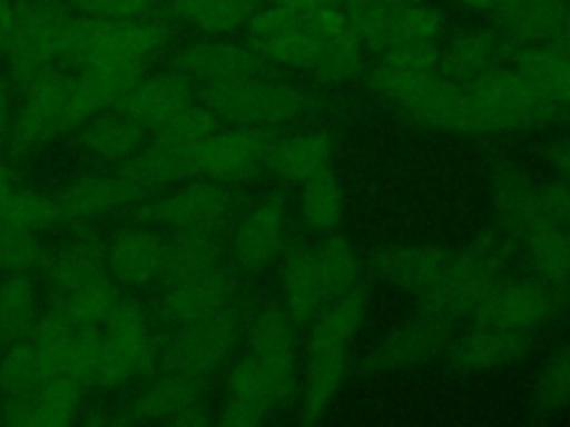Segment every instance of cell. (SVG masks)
<instances>
[{"mask_svg":"<svg viewBox=\"0 0 570 427\" xmlns=\"http://www.w3.org/2000/svg\"><path fill=\"white\" fill-rule=\"evenodd\" d=\"M568 49H570V0H568V9H566V22H563V31L559 38Z\"/></svg>","mask_w":570,"mask_h":427,"instance_id":"56","label":"cell"},{"mask_svg":"<svg viewBox=\"0 0 570 427\" xmlns=\"http://www.w3.org/2000/svg\"><path fill=\"white\" fill-rule=\"evenodd\" d=\"M568 0H523L499 20L503 36L519 44L559 40L566 22Z\"/></svg>","mask_w":570,"mask_h":427,"instance_id":"33","label":"cell"},{"mask_svg":"<svg viewBox=\"0 0 570 427\" xmlns=\"http://www.w3.org/2000/svg\"><path fill=\"white\" fill-rule=\"evenodd\" d=\"M82 122L73 98V76L47 69L27 85L13 131L20 142L38 145Z\"/></svg>","mask_w":570,"mask_h":427,"instance_id":"8","label":"cell"},{"mask_svg":"<svg viewBox=\"0 0 570 427\" xmlns=\"http://www.w3.org/2000/svg\"><path fill=\"white\" fill-rule=\"evenodd\" d=\"M236 282L227 269L212 267L169 287L163 311L169 320L187 325L194 320L209 318L229 307Z\"/></svg>","mask_w":570,"mask_h":427,"instance_id":"19","label":"cell"},{"mask_svg":"<svg viewBox=\"0 0 570 427\" xmlns=\"http://www.w3.org/2000/svg\"><path fill=\"white\" fill-rule=\"evenodd\" d=\"M465 85L485 111L492 133L537 127L561 113L517 69L494 64Z\"/></svg>","mask_w":570,"mask_h":427,"instance_id":"6","label":"cell"},{"mask_svg":"<svg viewBox=\"0 0 570 427\" xmlns=\"http://www.w3.org/2000/svg\"><path fill=\"white\" fill-rule=\"evenodd\" d=\"M274 383L263 365L249 354L234 365L227 378V396L220 407L218 423L227 427H249L267 418V414L281 405Z\"/></svg>","mask_w":570,"mask_h":427,"instance_id":"17","label":"cell"},{"mask_svg":"<svg viewBox=\"0 0 570 427\" xmlns=\"http://www.w3.org/2000/svg\"><path fill=\"white\" fill-rule=\"evenodd\" d=\"M541 202L548 220L570 227V182H554L541 189Z\"/></svg>","mask_w":570,"mask_h":427,"instance_id":"51","label":"cell"},{"mask_svg":"<svg viewBox=\"0 0 570 427\" xmlns=\"http://www.w3.org/2000/svg\"><path fill=\"white\" fill-rule=\"evenodd\" d=\"M169 40V27L154 18L105 20L80 16L67 62L89 67L102 62H140Z\"/></svg>","mask_w":570,"mask_h":427,"instance_id":"4","label":"cell"},{"mask_svg":"<svg viewBox=\"0 0 570 427\" xmlns=\"http://www.w3.org/2000/svg\"><path fill=\"white\" fill-rule=\"evenodd\" d=\"M80 16L105 20L147 18L156 0H67Z\"/></svg>","mask_w":570,"mask_h":427,"instance_id":"50","label":"cell"},{"mask_svg":"<svg viewBox=\"0 0 570 427\" xmlns=\"http://www.w3.org/2000/svg\"><path fill=\"white\" fill-rule=\"evenodd\" d=\"M343 11L361 44L379 53L436 44L443 33V16L423 2L396 0H341Z\"/></svg>","mask_w":570,"mask_h":427,"instance_id":"3","label":"cell"},{"mask_svg":"<svg viewBox=\"0 0 570 427\" xmlns=\"http://www.w3.org/2000/svg\"><path fill=\"white\" fill-rule=\"evenodd\" d=\"M247 33L261 58L325 80H345L361 69V47L330 42L303 16L281 4L258 7L247 22Z\"/></svg>","mask_w":570,"mask_h":427,"instance_id":"1","label":"cell"},{"mask_svg":"<svg viewBox=\"0 0 570 427\" xmlns=\"http://www.w3.org/2000/svg\"><path fill=\"white\" fill-rule=\"evenodd\" d=\"M287 214L278 198H263L236 225L232 249L238 262L258 269L269 265L283 249Z\"/></svg>","mask_w":570,"mask_h":427,"instance_id":"20","label":"cell"},{"mask_svg":"<svg viewBox=\"0 0 570 427\" xmlns=\"http://www.w3.org/2000/svg\"><path fill=\"white\" fill-rule=\"evenodd\" d=\"M194 102V89L183 73L138 78L114 105V111L131 118L145 129H158L180 109Z\"/></svg>","mask_w":570,"mask_h":427,"instance_id":"15","label":"cell"},{"mask_svg":"<svg viewBox=\"0 0 570 427\" xmlns=\"http://www.w3.org/2000/svg\"><path fill=\"white\" fill-rule=\"evenodd\" d=\"M47 378V369L29 338L9 345L0 360V387L7 396L31 394Z\"/></svg>","mask_w":570,"mask_h":427,"instance_id":"45","label":"cell"},{"mask_svg":"<svg viewBox=\"0 0 570 427\" xmlns=\"http://www.w3.org/2000/svg\"><path fill=\"white\" fill-rule=\"evenodd\" d=\"M523 0H459V4L474 13H494L497 20L514 11Z\"/></svg>","mask_w":570,"mask_h":427,"instance_id":"52","label":"cell"},{"mask_svg":"<svg viewBox=\"0 0 570 427\" xmlns=\"http://www.w3.org/2000/svg\"><path fill=\"white\" fill-rule=\"evenodd\" d=\"M367 316V294L358 287L334 296L309 334V354H347Z\"/></svg>","mask_w":570,"mask_h":427,"instance_id":"24","label":"cell"},{"mask_svg":"<svg viewBox=\"0 0 570 427\" xmlns=\"http://www.w3.org/2000/svg\"><path fill=\"white\" fill-rule=\"evenodd\" d=\"M11 185H13V182H11V173H9L7 165L0 160V191L7 189V187H11Z\"/></svg>","mask_w":570,"mask_h":427,"instance_id":"57","label":"cell"},{"mask_svg":"<svg viewBox=\"0 0 570 427\" xmlns=\"http://www.w3.org/2000/svg\"><path fill=\"white\" fill-rule=\"evenodd\" d=\"M49 276L60 291H69L85 282L105 278L102 258L91 245H73L51 262Z\"/></svg>","mask_w":570,"mask_h":427,"instance_id":"46","label":"cell"},{"mask_svg":"<svg viewBox=\"0 0 570 427\" xmlns=\"http://www.w3.org/2000/svg\"><path fill=\"white\" fill-rule=\"evenodd\" d=\"M570 405V342L559 347L534 383V407L539 411H554Z\"/></svg>","mask_w":570,"mask_h":427,"instance_id":"47","label":"cell"},{"mask_svg":"<svg viewBox=\"0 0 570 427\" xmlns=\"http://www.w3.org/2000/svg\"><path fill=\"white\" fill-rule=\"evenodd\" d=\"M325 287L321 282L314 251L296 249L283 262V298L285 311L294 322H307L321 309Z\"/></svg>","mask_w":570,"mask_h":427,"instance_id":"29","label":"cell"},{"mask_svg":"<svg viewBox=\"0 0 570 427\" xmlns=\"http://www.w3.org/2000/svg\"><path fill=\"white\" fill-rule=\"evenodd\" d=\"M552 162L554 167L559 169V173L570 182V136L559 140L554 147H552Z\"/></svg>","mask_w":570,"mask_h":427,"instance_id":"54","label":"cell"},{"mask_svg":"<svg viewBox=\"0 0 570 427\" xmlns=\"http://www.w3.org/2000/svg\"><path fill=\"white\" fill-rule=\"evenodd\" d=\"M269 169L287 182H307L332 165V140L325 133H296L274 140L267 162Z\"/></svg>","mask_w":570,"mask_h":427,"instance_id":"27","label":"cell"},{"mask_svg":"<svg viewBox=\"0 0 570 427\" xmlns=\"http://www.w3.org/2000/svg\"><path fill=\"white\" fill-rule=\"evenodd\" d=\"M238 320L229 309L209 318L183 325L174 345V363L187 376L214 371L232 351L236 342Z\"/></svg>","mask_w":570,"mask_h":427,"instance_id":"14","label":"cell"},{"mask_svg":"<svg viewBox=\"0 0 570 427\" xmlns=\"http://www.w3.org/2000/svg\"><path fill=\"white\" fill-rule=\"evenodd\" d=\"M145 127L131 118L114 111L89 118L82 129V147L102 160H131L145 145Z\"/></svg>","mask_w":570,"mask_h":427,"instance_id":"31","label":"cell"},{"mask_svg":"<svg viewBox=\"0 0 570 427\" xmlns=\"http://www.w3.org/2000/svg\"><path fill=\"white\" fill-rule=\"evenodd\" d=\"M561 285L552 282H492L472 305L470 316L483 327L532 334L554 318L561 305Z\"/></svg>","mask_w":570,"mask_h":427,"instance_id":"7","label":"cell"},{"mask_svg":"<svg viewBox=\"0 0 570 427\" xmlns=\"http://www.w3.org/2000/svg\"><path fill=\"white\" fill-rule=\"evenodd\" d=\"M203 102L218 116L238 127H272L292 120L303 109L301 93L283 82L258 76L203 85Z\"/></svg>","mask_w":570,"mask_h":427,"instance_id":"5","label":"cell"},{"mask_svg":"<svg viewBox=\"0 0 570 427\" xmlns=\"http://www.w3.org/2000/svg\"><path fill=\"white\" fill-rule=\"evenodd\" d=\"M229 193L214 180H196L156 200L147 209V218L178 231L209 229L227 216Z\"/></svg>","mask_w":570,"mask_h":427,"instance_id":"16","label":"cell"},{"mask_svg":"<svg viewBox=\"0 0 570 427\" xmlns=\"http://www.w3.org/2000/svg\"><path fill=\"white\" fill-rule=\"evenodd\" d=\"M505 36L490 29H474L461 33L439 56V69L454 80H470L476 73L494 67L503 51Z\"/></svg>","mask_w":570,"mask_h":427,"instance_id":"32","label":"cell"},{"mask_svg":"<svg viewBox=\"0 0 570 427\" xmlns=\"http://www.w3.org/2000/svg\"><path fill=\"white\" fill-rule=\"evenodd\" d=\"M252 356L263 365L283 400L296 383V336L294 320L278 307L263 309L249 329Z\"/></svg>","mask_w":570,"mask_h":427,"instance_id":"11","label":"cell"},{"mask_svg":"<svg viewBox=\"0 0 570 427\" xmlns=\"http://www.w3.org/2000/svg\"><path fill=\"white\" fill-rule=\"evenodd\" d=\"M258 2V0H256ZM272 4H283V7H289V9H296V7H301L303 2H307V0H269Z\"/></svg>","mask_w":570,"mask_h":427,"instance_id":"58","label":"cell"},{"mask_svg":"<svg viewBox=\"0 0 570 427\" xmlns=\"http://www.w3.org/2000/svg\"><path fill=\"white\" fill-rule=\"evenodd\" d=\"M140 62H102L80 67V73L73 76V98L82 120L94 118L105 107H114L120 96L142 78Z\"/></svg>","mask_w":570,"mask_h":427,"instance_id":"25","label":"cell"},{"mask_svg":"<svg viewBox=\"0 0 570 427\" xmlns=\"http://www.w3.org/2000/svg\"><path fill=\"white\" fill-rule=\"evenodd\" d=\"M7 118H9V102H7V91H4V85L0 78V131L4 129Z\"/></svg>","mask_w":570,"mask_h":427,"instance_id":"55","label":"cell"},{"mask_svg":"<svg viewBox=\"0 0 570 427\" xmlns=\"http://www.w3.org/2000/svg\"><path fill=\"white\" fill-rule=\"evenodd\" d=\"M256 9V0H189L174 9L171 16L196 27L198 31L223 36L247 27Z\"/></svg>","mask_w":570,"mask_h":427,"instance_id":"38","label":"cell"},{"mask_svg":"<svg viewBox=\"0 0 570 427\" xmlns=\"http://www.w3.org/2000/svg\"><path fill=\"white\" fill-rule=\"evenodd\" d=\"M343 214V189L338 178L327 169L307 182L301 193V216L314 231L330 234Z\"/></svg>","mask_w":570,"mask_h":427,"instance_id":"42","label":"cell"},{"mask_svg":"<svg viewBox=\"0 0 570 427\" xmlns=\"http://www.w3.org/2000/svg\"><path fill=\"white\" fill-rule=\"evenodd\" d=\"M514 69L559 111L570 109V49L561 40L523 44Z\"/></svg>","mask_w":570,"mask_h":427,"instance_id":"22","label":"cell"},{"mask_svg":"<svg viewBox=\"0 0 570 427\" xmlns=\"http://www.w3.org/2000/svg\"><path fill=\"white\" fill-rule=\"evenodd\" d=\"M347 371V354H309L301 387V418L314 423L338 391Z\"/></svg>","mask_w":570,"mask_h":427,"instance_id":"35","label":"cell"},{"mask_svg":"<svg viewBox=\"0 0 570 427\" xmlns=\"http://www.w3.org/2000/svg\"><path fill=\"white\" fill-rule=\"evenodd\" d=\"M218 129V116L203 105H187L156 129V138L178 145H203Z\"/></svg>","mask_w":570,"mask_h":427,"instance_id":"48","label":"cell"},{"mask_svg":"<svg viewBox=\"0 0 570 427\" xmlns=\"http://www.w3.org/2000/svg\"><path fill=\"white\" fill-rule=\"evenodd\" d=\"M314 260H316L321 282L325 287V294L338 296L356 287L358 274H361V260L347 240L338 236L325 238L318 245V249H314Z\"/></svg>","mask_w":570,"mask_h":427,"instance_id":"44","label":"cell"},{"mask_svg":"<svg viewBox=\"0 0 570 427\" xmlns=\"http://www.w3.org/2000/svg\"><path fill=\"white\" fill-rule=\"evenodd\" d=\"M16 0H0V51L9 42L16 27Z\"/></svg>","mask_w":570,"mask_h":427,"instance_id":"53","label":"cell"},{"mask_svg":"<svg viewBox=\"0 0 570 427\" xmlns=\"http://www.w3.org/2000/svg\"><path fill=\"white\" fill-rule=\"evenodd\" d=\"M174 62L183 76L203 85L252 78L261 69V56L254 47L229 40L191 42L176 53Z\"/></svg>","mask_w":570,"mask_h":427,"instance_id":"12","label":"cell"},{"mask_svg":"<svg viewBox=\"0 0 570 427\" xmlns=\"http://www.w3.org/2000/svg\"><path fill=\"white\" fill-rule=\"evenodd\" d=\"M36 325V291L27 276L16 271L0 285V342L11 345L29 336Z\"/></svg>","mask_w":570,"mask_h":427,"instance_id":"40","label":"cell"},{"mask_svg":"<svg viewBox=\"0 0 570 427\" xmlns=\"http://www.w3.org/2000/svg\"><path fill=\"white\" fill-rule=\"evenodd\" d=\"M76 20L60 2L24 0L16 7V27L0 51L9 71L29 85L40 73L51 69L53 62H67L71 51Z\"/></svg>","mask_w":570,"mask_h":427,"instance_id":"2","label":"cell"},{"mask_svg":"<svg viewBox=\"0 0 570 427\" xmlns=\"http://www.w3.org/2000/svg\"><path fill=\"white\" fill-rule=\"evenodd\" d=\"M450 340V322L421 311L419 318L381 338L363 358V371L381 374L425 363L441 354Z\"/></svg>","mask_w":570,"mask_h":427,"instance_id":"10","label":"cell"},{"mask_svg":"<svg viewBox=\"0 0 570 427\" xmlns=\"http://www.w3.org/2000/svg\"><path fill=\"white\" fill-rule=\"evenodd\" d=\"M100 327L136 360L140 371H145L151 365L154 340L147 316L136 300L118 296Z\"/></svg>","mask_w":570,"mask_h":427,"instance_id":"37","label":"cell"},{"mask_svg":"<svg viewBox=\"0 0 570 427\" xmlns=\"http://www.w3.org/2000/svg\"><path fill=\"white\" fill-rule=\"evenodd\" d=\"M198 151L200 145H178L154 136V140L131 158L125 173L140 185L194 178L200 176Z\"/></svg>","mask_w":570,"mask_h":427,"instance_id":"28","label":"cell"},{"mask_svg":"<svg viewBox=\"0 0 570 427\" xmlns=\"http://www.w3.org/2000/svg\"><path fill=\"white\" fill-rule=\"evenodd\" d=\"M494 205L501 218L503 229L525 234L546 218L541 191H537L528 178L512 167H505L497 173L494 180Z\"/></svg>","mask_w":570,"mask_h":427,"instance_id":"30","label":"cell"},{"mask_svg":"<svg viewBox=\"0 0 570 427\" xmlns=\"http://www.w3.org/2000/svg\"><path fill=\"white\" fill-rule=\"evenodd\" d=\"M165 7H167V11L171 13L174 9H178V7H183L185 2H189V0H160Z\"/></svg>","mask_w":570,"mask_h":427,"instance_id":"59","label":"cell"},{"mask_svg":"<svg viewBox=\"0 0 570 427\" xmlns=\"http://www.w3.org/2000/svg\"><path fill=\"white\" fill-rule=\"evenodd\" d=\"M528 251L537 274L552 285L570 282V227L541 220L525 234Z\"/></svg>","mask_w":570,"mask_h":427,"instance_id":"34","label":"cell"},{"mask_svg":"<svg viewBox=\"0 0 570 427\" xmlns=\"http://www.w3.org/2000/svg\"><path fill=\"white\" fill-rule=\"evenodd\" d=\"M142 185L122 171V176H87L65 187L56 200L62 218L82 220L111 211L136 200Z\"/></svg>","mask_w":570,"mask_h":427,"instance_id":"23","label":"cell"},{"mask_svg":"<svg viewBox=\"0 0 570 427\" xmlns=\"http://www.w3.org/2000/svg\"><path fill=\"white\" fill-rule=\"evenodd\" d=\"M51 2H60V0H51Z\"/></svg>","mask_w":570,"mask_h":427,"instance_id":"61","label":"cell"},{"mask_svg":"<svg viewBox=\"0 0 570 427\" xmlns=\"http://www.w3.org/2000/svg\"><path fill=\"white\" fill-rule=\"evenodd\" d=\"M118 294L105 278L85 282L69 291H62L58 305L53 307L62 318H67L76 329L100 327L111 311Z\"/></svg>","mask_w":570,"mask_h":427,"instance_id":"41","label":"cell"},{"mask_svg":"<svg viewBox=\"0 0 570 427\" xmlns=\"http://www.w3.org/2000/svg\"><path fill=\"white\" fill-rule=\"evenodd\" d=\"M218 245L209 229L180 231L169 245H165V262L160 278L169 285L196 276L216 267Z\"/></svg>","mask_w":570,"mask_h":427,"instance_id":"36","label":"cell"},{"mask_svg":"<svg viewBox=\"0 0 570 427\" xmlns=\"http://www.w3.org/2000/svg\"><path fill=\"white\" fill-rule=\"evenodd\" d=\"M80 387L71 376H47L31 394L9 396L0 418L20 427H62L78 411Z\"/></svg>","mask_w":570,"mask_h":427,"instance_id":"13","label":"cell"},{"mask_svg":"<svg viewBox=\"0 0 570 427\" xmlns=\"http://www.w3.org/2000/svg\"><path fill=\"white\" fill-rule=\"evenodd\" d=\"M38 256L40 247L31 231L0 225V271H24Z\"/></svg>","mask_w":570,"mask_h":427,"instance_id":"49","label":"cell"},{"mask_svg":"<svg viewBox=\"0 0 570 427\" xmlns=\"http://www.w3.org/2000/svg\"><path fill=\"white\" fill-rule=\"evenodd\" d=\"M452 260V251L436 247H385L374 254L372 267L381 278L428 296L443 285Z\"/></svg>","mask_w":570,"mask_h":427,"instance_id":"18","label":"cell"},{"mask_svg":"<svg viewBox=\"0 0 570 427\" xmlns=\"http://www.w3.org/2000/svg\"><path fill=\"white\" fill-rule=\"evenodd\" d=\"M274 136L265 127L216 129L198 151L200 176L212 180H243L267 162Z\"/></svg>","mask_w":570,"mask_h":427,"instance_id":"9","label":"cell"},{"mask_svg":"<svg viewBox=\"0 0 570 427\" xmlns=\"http://www.w3.org/2000/svg\"><path fill=\"white\" fill-rule=\"evenodd\" d=\"M530 349V334L479 325L459 338L450 351V367L461 374H485L521 360Z\"/></svg>","mask_w":570,"mask_h":427,"instance_id":"21","label":"cell"},{"mask_svg":"<svg viewBox=\"0 0 570 427\" xmlns=\"http://www.w3.org/2000/svg\"><path fill=\"white\" fill-rule=\"evenodd\" d=\"M58 218V205L40 191L16 189L13 185L0 191V225L36 231L51 227Z\"/></svg>","mask_w":570,"mask_h":427,"instance_id":"43","label":"cell"},{"mask_svg":"<svg viewBox=\"0 0 570 427\" xmlns=\"http://www.w3.org/2000/svg\"><path fill=\"white\" fill-rule=\"evenodd\" d=\"M196 400L198 389L187 374L165 376L131 405V414L136 420H165L174 416H187V411L196 407Z\"/></svg>","mask_w":570,"mask_h":427,"instance_id":"39","label":"cell"},{"mask_svg":"<svg viewBox=\"0 0 570 427\" xmlns=\"http://www.w3.org/2000/svg\"><path fill=\"white\" fill-rule=\"evenodd\" d=\"M396 2H421V0H396Z\"/></svg>","mask_w":570,"mask_h":427,"instance_id":"60","label":"cell"},{"mask_svg":"<svg viewBox=\"0 0 570 427\" xmlns=\"http://www.w3.org/2000/svg\"><path fill=\"white\" fill-rule=\"evenodd\" d=\"M165 242L151 231H122L109 249V271L125 285H145L163 274Z\"/></svg>","mask_w":570,"mask_h":427,"instance_id":"26","label":"cell"}]
</instances>
